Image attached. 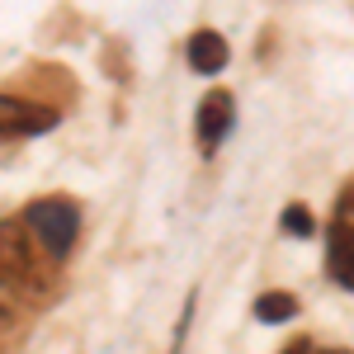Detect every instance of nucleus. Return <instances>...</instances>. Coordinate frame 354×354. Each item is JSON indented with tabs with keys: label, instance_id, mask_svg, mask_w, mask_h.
Instances as JSON below:
<instances>
[{
	"label": "nucleus",
	"instance_id": "obj_1",
	"mask_svg": "<svg viewBox=\"0 0 354 354\" xmlns=\"http://www.w3.org/2000/svg\"><path fill=\"white\" fill-rule=\"evenodd\" d=\"M28 232L43 241V250L62 260L71 245H76V232H81V213H76V203L71 198H38V203H28Z\"/></svg>",
	"mask_w": 354,
	"mask_h": 354
},
{
	"label": "nucleus",
	"instance_id": "obj_2",
	"mask_svg": "<svg viewBox=\"0 0 354 354\" xmlns=\"http://www.w3.org/2000/svg\"><path fill=\"white\" fill-rule=\"evenodd\" d=\"M28 274H33V241L24 222H0V283L19 288Z\"/></svg>",
	"mask_w": 354,
	"mask_h": 354
},
{
	"label": "nucleus",
	"instance_id": "obj_3",
	"mask_svg": "<svg viewBox=\"0 0 354 354\" xmlns=\"http://www.w3.org/2000/svg\"><path fill=\"white\" fill-rule=\"evenodd\" d=\"M48 128H57V109L28 104L19 95H0V137H33Z\"/></svg>",
	"mask_w": 354,
	"mask_h": 354
},
{
	"label": "nucleus",
	"instance_id": "obj_4",
	"mask_svg": "<svg viewBox=\"0 0 354 354\" xmlns=\"http://www.w3.org/2000/svg\"><path fill=\"white\" fill-rule=\"evenodd\" d=\"M194 128H198V147H203V151H218V142L227 137V128H232V95H227V90H208L203 104H198Z\"/></svg>",
	"mask_w": 354,
	"mask_h": 354
},
{
	"label": "nucleus",
	"instance_id": "obj_5",
	"mask_svg": "<svg viewBox=\"0 0 354 354\" xmlns=\"http://www.w3.org/2000/svg\"><path fill=\"white\" fill-rule=\"evenodd\" d=\"M185 57H189V66L198 76H218L222 66H227V38L213 33V28H198L189 43H185Z\"/></svg>",
	"mask_w": 354,
	"mask_h": 354
},
{
	"label": "nucleus",
	"instance_id": "obj_6",
	"mask_svg": "<svg viewBox=\"0 0 354 354\" xmlns=\"http://www.w3.org/2000/svg\"><path fill=\"white\" fill-rule=\"evenodd\" d=\"M255 317L270 322V326H279V322L298 317V298H293V293H260V298H255Z\"/></svg>",
	"mask_w": 354,
	"mask_h": 354
},
{
	"label": "nucleus",
	"instance_id": "obj_7",
	"mask_svg": "<svg viewBox=\"0 0 354 354\" xmlns=\"http://www.w3.org/2000/svg\"><path fill=\"white\" fill-rule=\"evenodd\" d=\"M330 241L354 245V185H345V189H340V198H335V218H330Z\"/></svg>",
	"mask_w": 354,
	"mask_h": 354
},
{
	"label": "nucleus",
	"instance_id": "obj_8",
	"mask_svg": "<svg viewBox=\"0 0 354 354\" xmlns=\"http://www.w3.org/2000/svg\"><path fill=\"white\" fill-rule=\"evenodd\" d=\"M330 274H335L340 288H350V293H354V245L330 241Z\"/></svg>",
	"mask_w": 354,
	"mask_h": 354
},
{
	"label": "nucleus",
	"instance_id": "obj_9",
	"mask_svg": "<svg viewBox=\"0 0 354 354\" xmlns=\"http://www.w3.org/2000/svg\"><path fill=\"white\" fill-rule=\"evenodd\" d=\"M312 227H317V222H312L307 208H298V203L283 208V232H293V236H312Z\"/></svg>",
	"mask_w": 354,
	"mask_h": 354
},
{
	"label": "nucleus",
	"instance_id": "obj_10",
	"mask_svg": "<svg viewBox=\"0 0 354 354\" xmlns=\"http://www.w3.org/2000/svg\"><path fill=\"white\" fill-rule=\"evenodd\" d=\"M283 354H312V345H307V340H293V345H288Z\"/></svg>",
	"mask_w": 354,
	"mask_h": 354
},
{
	"label": "nucleus",
	"instance_id": "obj_11",
	"mask_svg": "<svg viewBox=\"0 0 354 354\" xmlns=\"http://www.w3.org/2000/svg\"><path fill=\"white\" fill-rule=\"evenodd\" d=\"M15 326V317H10V312H5V307H0V335H5V330Z\"/></svg>",
	"mask_w": 354,
	"mask_h": 354
},
{
	"label": "nucleus",
	"instance_id": "obj_12",
	"mask_svg": "<svg viewBox=\"0 0 354 354\" xmlns=\"http://www.w3.org/2000/svg\"><path fill=\"white\" fill-rule=\"evenodd\" d=\"M326 354H345V350H326Z\"/></svg>",
	"mask_w": 354,
	"mask_h": 354
}]
</instances>
